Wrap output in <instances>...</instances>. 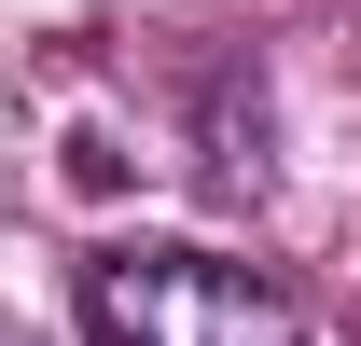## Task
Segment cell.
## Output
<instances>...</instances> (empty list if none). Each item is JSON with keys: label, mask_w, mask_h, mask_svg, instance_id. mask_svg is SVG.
<instances>
[{"label": "cell", "mask_w": 361, "mask_h": 346, "mask_svg": "<svg viewBox=\"0 0 361 346\" xmlns=\"http://www.w3.org/2000/svg\"><path fill=\"white\" fill-rule=\"evenodd\" d=\"M0 346H28V333H14V319H0Z\"/></svg>", "instance_id": "7a4b0ae2"}, {"label": "cell", "mask_w": 361, "mask_h": 346, "mask_svg": "<svg viewBox=\"0 0 361 346\" xmlns=\"http://www.w3.org/2000/svg\"><path fill=\"white\" fill-rule=\"evenodd\" d=\"M84 333L97 346H334L264 263H223V250H97Z\"/></svg>", "instance_id": "6da1fadb"}]
</instances>
